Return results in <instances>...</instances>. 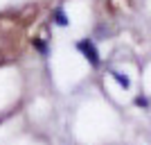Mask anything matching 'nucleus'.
Returning a JSON list of instances; mask_svg holds the SVG:
<instances>
[{
	"label": "nucleus",
	"instance_id": "obj_1",
	"mask_svg": "<svg viewBox=\"0 0 151 145\" xmlns=\"http://www.w3.org/2000/svg\"><path fill=\"white\" fill-rule=\"evenodd\" d=\"M77 50L83 55V59L93 66V68H97L101 63V59H99V52H97V45L90 41V39H81V41H77Z\"/></svg>",
	"mask_w": 151,
	"mask_h": 145
},
{
	"label": "nucleus",
	"instance_id": "obj_2",
	"mask_svg": "<svg viewBox=\"0 0 151 145\" xmlns=\"http://www.w3.org/2000/svg\"><path fill=\"white\" fill-rule=\"evenodd\" d=\"M52 20H54L59 27H68L70 25V20H68V16H65V9H63V7H57V9L52 12Z\"/></svg>",
	"mask_w": 151,
	"mask_h": 145
},
{
	"label": "nucleus",
	"instance_id": "obj_3",
	"mask_svg": "<svg viewBox=\"0 0 151 145\" xmlns=\"http://www.w3.org/2000/svg\"><path fill=\"white\" fill-rule=\"evenodd\" d=\"M111 77H113L122 88H131V79H129V75H124V73H120V70H111Z\"/></svg>",
	"mask_w": 151,
	"mask_h": 145
},
{
	"label": "nucleus",
	"instance_id": "obj_4",
	"mask_svg": "<svg viewBox=\"0 0 151 145\" xmlns=\"http://www.w3.org/2000/svg\"><path fill=\"white\" fill-rule=\"evenodd\" d=\"M34 48H36L43 57H47V43L45 41H41V39H34Z\"/></svg>",
	"mask_w": 151,
	"mask_h": 145
},
{
	"label": "nucleus",
	"instance_id": "obj_5",
	"mask_svg": "<svg viewBox=\"0 0 151 145\" xmlns=\"http://www.w3.org/2000/svg\"><path fill=\"white\" fill-rule=\"evenodd\" d=\"M135 104H138V107H142V109H149V98L138 95V98H135Z\"/></svg>",
	"mask_w": 151,
	"mask_h": 145
}]
</instances>
